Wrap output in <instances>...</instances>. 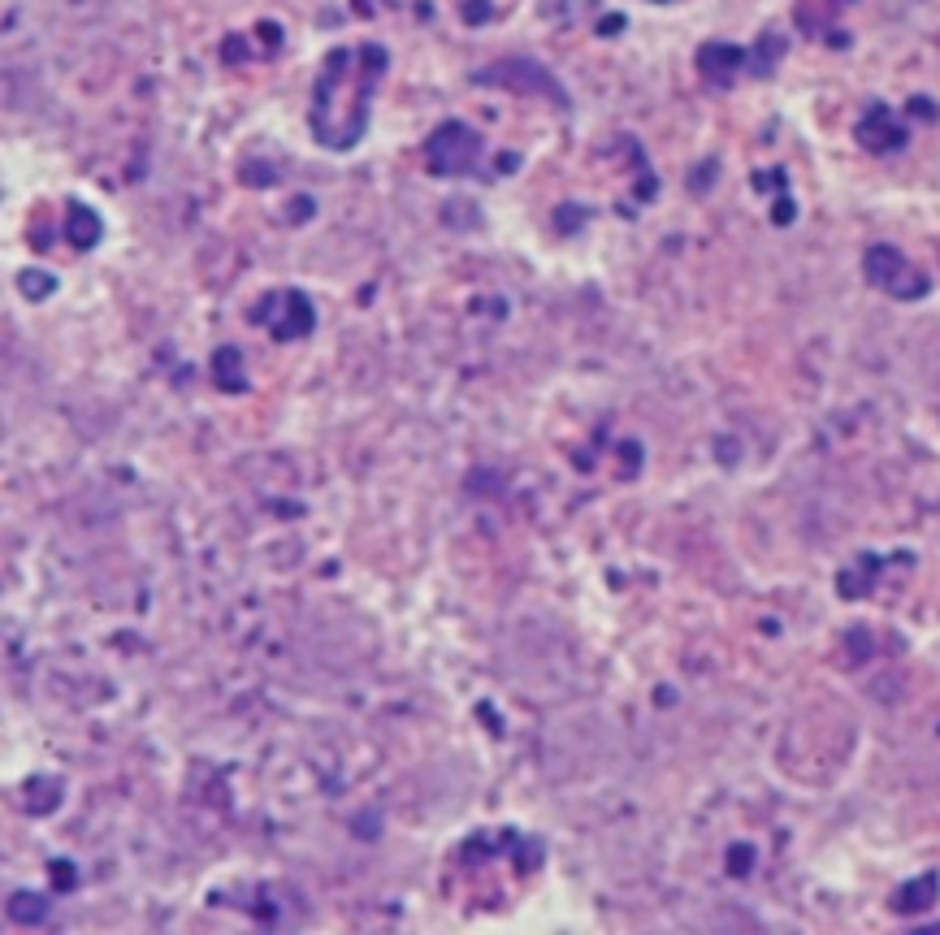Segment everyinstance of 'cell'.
<instances>
[{
  "label": "cell",
  "mask_w": 940,
  "mask_h": 935,
  "mask_svg": "<svg viewBox=\"0 0 940 935\" xmlns=\"http://www.w3.org/2000/svg\"><path fill=\"white\" fill-rule=\"evenodd\" d=\"M863 273L871 278V286H880V291H889V295H897V299H919V295H928V278L910 269L906 256L897 252L893 243L867 247Z\"/></svg>",
  "instance_id": "1"
},
{
  "label": "cell",
  "mask_w": 940,
  "mask_h": 935,
  "mask_svg": "<svg viewBox=\"0 0 940 935\" xmlns=\"http://www.w3.org/2000/svg\"><path fill=\"white\" fill-rule=\"evenodd\" d=\"M429 169L434 174H447V178H460L468 174V169L477 165V156H481V135L473 126H464V122H447V126H438L434 130V139H429Z\"/></svg>",
  "instance_id": "2"
},
{
  "label": "cell",
  "mask_w": 940,
  "mask_h": 935,
  "mask_svg": "<svg viewBox=\"0 0 940 935\" xmlns=\"http://www.w3.org/2000/svg\"><path fill=\"white\" fill-rule=\"evenodd\" d=\"M481 83L507 87V91H533V96H546V91H551V96L564 104V91H559V83L542 70L538 61H499V65H490V70L481 74Z\"/></svg>",
  "instance_id": "3"
},
{
  "label": "cell",
  "mask_w": 940,
  "mask_h": 935,
  "mask_svg": "<svg viewBox=\"0 0 940 935\" xmlns=\"http://www.w3.org/2000/svg\"><path fill=\"white\" fill-rule=\"evenodd\" d=\"M858 143L871 148V152H893V148H902L906 143V130L893 117L889 104H871L867 109V117L858 122Z\"/></svg>",
  "instance_id": "4"
},
{
  "label": "cell",
  "mask_w": 940,
  "mask_h": 935,
  "mask_svg": "<svg viewBox=\"0 0 940 935\" xmlns=\"http://www.w3.org/2000/svg\"><path fill=\"white\" fill-rule=\"evenodd\" d=\"M746 65V52H741L737 44H702L698 48V70H702V78L707 83H720V87H728L737 78V70Z\"/></svg>",
  "instance_id": "5"
},
{
  "label": "cell",
  "mask_w": 940,
  "mask_h": 935,
  "mask_svg": "<svg viewBox=\"0 0 940 935\" xmlns=\"http://www.w3.org/2000/svg\"><path fill=\"white\" fill-rule=\"evenodd\" d=\"M269 329H273V338H282V342L304 338L312 329V304L299 291H286V316H269Z\"/></svg>",
  "instance_id": "6"
},
{
  "label": "cell",
  "mask_w": 940,
  "mask_h": 935,
  "mask_svg": "<svg viewBox=\"0 0 940 935\" xmlns=\"http://www.w3.org/2000/svg\"><path fill=\"white\" fill-rule=\"evenodd\" d=\"M936 897H940V879H936V875H919L915 884H906V888L893 897V910H897V914H923V910H932Z\"/></svg>",
  "instance_id": "7"
},
{
  "label": "cell",
  "mask_w": 940,
  "mask_h": 935,
  "mask_svg": "<svg viewBox=\"0 0 940 935\" xmlns=\"http://www.w3.org/2000/svg\"><path fill=\"white\" fill-rule=\"evenodd\" d=\"M65 239H70L74 247H96L100 217L91 213V208H83V204H70V208H65Z\"/></svg>",
  "instance_id": "8"
},
{
  "label": "cell",
  "mask_w": 940,
  "mask_h": 935,
  "mask_svg": "<svg viewBox=\"0 0 940 935\" xmlns=\"http://www.w3.org/2000/svg\"><path fill=\"white\" fill-rule=\"evenodd\" d=\"M9 914H13V923H26V927H39L48 918V901L39 897V892H13V901H9Z\"/></svg>",
  "instance_id": "9"
},
{
  "label": "cell",
  "mask_w": 940,
  "mask_h": 935,
  "mask_svg": "<svg viewBox=\"0 0 940 935\" xmlns=\"http://www.w3.org/2000/svg\"><path fill=\"white\" fill-rule=\"evenodd\" d=\"M213 373H217V386L221 390H243V360H239V351L234 347H221L213 355Z\"/></svg>",
  "instance_id": "10"
},
{
  "label": "cell",
  "mask_w": 940,
  "mask_h": 935,
  "mask_svg": "<svg viewBox=\"0 0 940 935\" xmlns=\"http://www.w3.org/2000/svg\"><path fill=\"white\" fill-rule=\"evenodd\" d=\"M780 52H785V39H780V35H763L759 48H754V70L772 74V65L780 61Z\"/></svg>",
  "instance_id": "11"
},
{
  "label": "cell",
  "mask_w": 940,
  "mask_h": 935,
  "mask_svg": "<svg viewBox=\"0 0 940 935\" xmlns=\"http://www.w3.org/2000/svg\"><path fill=\"white\" fill-rule=\"evenodd\" d=\"M52 286H57V282H52L48 273H39V269L22 273V295L26 299H44V295H52Z\"/></svg>",
  "instance_id": "12"
},
{
  "label": "cell",
  "mask_w": 940,
  "mask_h": 935,
  "mask_svg": "<svg viewBox=\"0 0 940 935\" xmlns=\"http://www.w3.org/2000/svg\"><path fill=\"white\" fill-rule=\"evenodd\" d=\"M750 866H754V849L750 845H733V849H728V871H733V875H750Z\"/></svg>",
  "instance_id": "13"
},
{
  "label": "cell",
  "mask_w": 940,
  "mask_h": 935,
  "mask_svg": "<svg viewBox=\"0 0 940 935\" xmlns=\"http://www.w3.org/2000/svg\"><path fill=\"white\" fill-rule=\"evenodd\" d=\"M52 879L70 888V884H74V871H70V862H57V871H52Z\"/></svg>",
  "instance_id": "14"
},
{
  "label": "cell",
  "mask_w": 940,
  "mask_h": 935,
  "mask_svg": "<svg viewBox=\"0 0 940 935\" xmlns=\"http://www.w3.org/2000/svg\"><path fill=\"white\" fill-rule=\"evenodd\" d=\"M915 113H919V117H932V113H936L932 100H915Z\"/></svg>",
  "instance_id": "15"
},
{
  "label": "cell",
  "mask_w": 940,
  "mask_h": 935,
  "mask_svg": "<svg viewBox=\"0 0 940 935\" xmlns=\"http://www.w3.org/2000/svg\"><path fill=\"white\" fill-rule=\"evenodd\" d=\"M841 5H850V0H841Z\"/></svg>",
  "instance_id": "16"
}]
</instances>
